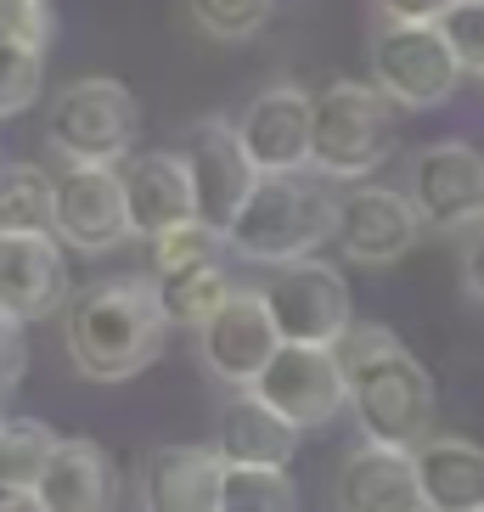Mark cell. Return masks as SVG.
Here are the masks:
<instances>
[{"mask_svg":"<svg viewBox=\"0 0 484 512\" xmlns=\"http://www.w3.org/2000/svg\"><path fill=\"white\" fill-rule=\"evenodd\" d=\"M226 248H231L226 231L197 214V220L169 226L164 237H152V271L169 276V271H186V265H203V259H226Z\"/></svg>","mask_w":484,"mask_h":512,"instance_id":"26","label":"cell"},{"mask_svg":"<svg viewBox=\"0 0 484 512\" xmlns=\"http://www.w3.org/2000/svg\"><path fill=\"white\" fill-rule=\"evenodd\" d=\"M299 434L304 428H293L259 389H237L226 400V411H220L214 451L231 467H288L293 451H299Z\"/></svg>","mask_w":484,"mask_h":512,"instance_id":"18","label":"cell"},{"mask_svg":"<svg viewBox=\"0 0 484 512\" xmlns=\"http://www.w3.org/2000/svg\"><path fill=\"white\" fill-rule=\"evenodd\" d=\"M0 237H57V181L40 164L0 169Z\"/></svg>","mask_w":484,"mask_h":512,"instance_id":"23","label":"cell"},{"mask_svg":"<svg viewBox=\"0 0 484 512\" xmlns=\"http://www.w3.org/2000/svg\"><path fill=\"white\" fill-rule=\"evenodd\" d=\"M372 79L389 91L394 107H445L462 85V62L439 23H383L372 40Z\"/></svg>","mask_w":484,"mask_h":512,"instance_id":"6","label":"cell"},{"mask_svg":"<svg viewBox=\"0 0 484 512\" xmlns=\"http://www.w3.org/2000/svg\"><path fill=\"white\" fill-rule=\"evenodd\" d=\"M451 6L456 0H378V12L389 17V23H439Z\"/></svg>","mask_w":484,"mask_h":512,"instance_id":"32","label":"cell"},{"mask_svg":"<svg viewBox=\"0 0 484 512\" xmlns=\"http://www.w3.org/2000/svg\"><path fill=\"white\" fill-rule=\"evenodd\" d=\"M40 91H46V51L0 40V119L29 113L40 102Z\"/></svg>","mask_w":484,"mask_h":512,"instance_id":"27","label":"cell"},{"mask_svg":"<svg viewBox=\"0 0 484 512\" xmlns=\"http://www.w3.org/2000/svg\"><path fill=\"white\" fill-rule=\"evenodd\" d=\"M29 372V338H23V316L0 310V394L17 389Z\"/></svg>","mask_w":484,"mask_h":512,"instance_id":"31","label":"cell"},{"mask_svg":"<svg viewBox=\"0 0 484 512\" xmlns=\"http://www.w3.org/2000/svg\"><path fill=\"white\" fill-rule=\"evenodd\" d=\"M333 349L349 372V406L361 417V434L389 445H423L434 411V383L423 361L378 321H355Z\"/></svg>","mask_w":484,"mask_h":512,"instance_id":"2","label":"cell"},{"mask_svg":"<svg viewBox=\"0 0 484 512\" xmlns=\"http://www.w3.org/2000/svg\"><path fill=\"white\" fill-rule=\"evenodd\" d=\"M276 0H192L197 29L214 34V40H248L271 23Z\"/></svg>","mask_w":484,"mask_h":512,"instance_id":"28","label":"cell"},{"mask_svg":"<svg viewBox=\"0 0 484 512\" xmlns=\"http://www.w3.org/2000/svg\"><path fill=\"white\" fill-rule=\"evenodd\" d=\"M411 203L428 231L484 226V152L468 141H428L411 158Z\"/></svg>","mask_w":484,"mask_h":512,"instance_id":"9","label":"cell"},{"mask_svg":"<svg viewBox=\"0 0 484 512\" xmlns=\"http://www.w3.org/2000/svg\"><path fill=\"white\" fill-rule=\"evenodd\" d=\"M46 512H107L113 507V462L96 439H62L34 484Z\"/></svg>","mask_w":484,"mask_h":512,"instance_id":"20","label":"cell"},{"mask_svg":"<svg viewBox=\"0 0 484 512\" xmlns=\"http://www.w3.org/2000/svg\"><path fill=\"white\" fill-rule=\"evenodd\" d=\"M141 136V107L130 85L107 74H85L62 85L46 119V141L68 164H124Z\"/></svg>","mask_w":484,"mask_h":512,"instance_id":"5","label":"cell"},{"mask_svg":"<svg viewBox=\"0 0 484 512\" xmlns=\"http://www.w3.org/2000/svg\"><path fill=\"white\" fill-rule=\"evenodd\" d=\"M439 29H445V40H451L462 74L484 79V0H456L451 12L439 17Z\"/></svg>","mask_w":484,"mask_h":512,"instance_id":"29","label":"cell"},{"mask_svg":"<svg viewBox=\"0 0 484 512\" xmlns=\"http://www.w3.org/2000/svg\"><path fill=\"white\" fill-rule=\"evenodd\" d=\"M231 293H237V282H231L226 259H203V265H186V271L158 276V299H164L169 327H186V332L209 327V321L226 310Z\"/></svg>","mask_w":484,"mask_h":512,"instance_id":"22","label":"cell"},{"mask_svg":"<svg viewBox=\"0 0 484 512\" xmlns=\"http://www.w3.org/2000/svg\"><path fill=\"white\" fill-rule=\"evenodd\" d=\"M57 237L79 254H107L130 226V197H124V169L119 164H68L57 175Z\"/></svg>","mask_w":484,"mask_h":512,"instance_id":"11","label":"cell"},{"mask_svg":"<svg viewBox=\"0 0 484 512\" xmlns=\"http://www.w3.org/2000/svg\"><path fill=\"white\" fill-rule=\"evenodd\" d=\"M462 282H468V293L484 304V226L473 231V242H468V265H462Z\"/></svg>","mask_w":484,"mask_h":512,"instance_id":"33","label":"cell"},{"mask_svg":"<svg viewBox=\"0 0 484 512\" xmlns=\"http://www.w3.org/2000/svg\"><path fill=\"white\" fill-rule=\"evenodd\" d=\"M226 456L214 445H152L141 462V512H220Z\"/></svg>","mask_w":484,"mask_h":512,"instance_id":"16","label":"cell"},{"mask_svg":"<svg viewBox=\"0 0 484 512\" xmlns=\"http://www.w3.org/2000/svg\"><path fill=\"white\" fill-rule=\"evenodd\" d=\"M57 445H62V439L51 434L46 422L6 417V422H0V484H23V490H34Z\"/></svg>","mask_w":484,"mask_h":512,"instance_id":"25","label":"cell"},{"mask_svg":"<svg viewBox=\"0 0 484 512\" xmlns=\"http://www.w3.org/2000/svg\"><path fill=\"white\" fill-rule=\"evenodd\" d=\"M265 304H271L282 344H327L333 349L349 327H355V304H349V282L338 265L327 259H293L276 265V276L265 282Z\"/></svg>","mask_w":484,"mask_h":512,"instance_id":"7","label":"cell"},{"mask_svg":"<svg viewBox=\"0 0 484 512\" xmlns=\"http://www.w3.org/2000/svg\"><path fill=\"white\" fill-rule=\"evenodd\" d=\"M220 512H299V484L288 467H231L220 484Z\"/></svg>","mask_w":484,"mask_h":512,"instance_id":"24","label":"cell"},{"mask_svg":"<svg viewBox=\"0 0 484 512\" xmlns=\"http://www.w3.org/2000/svg\"><path fill=\"white\" fill-rule=\"evenodd\" d=\"M338 237V197L327 175L293 169V175H265L248 209L231 226V254L254 265H293L310 259L321 242Z\"/></svg>","mask_w":484,"mask_h":512,"instance_id":"3","label":"cell"},{"mask_svg":"<svg viewBox=\"0 0 484 512\" xmlns=\"http://www.w3.org/2000/svg\"><path fill=\"white\" fill-rule=\"evenodd\" d=\"M423 237V214L411 203V192H394V186H372L355 181L338 197V248L355 265H394L406 259Z\"/></svg>","mask_w":484,"mask_h":512,"instance_id":"13","label":"cell"},{"mask_svg":"<svg viewBox=\"0 0 484 512\" xmlns=\"http://www.w3.org/2000/svg\"><path fill=\"white\" fill-rule=\"evenodd\" d=\"M293 428H327L349 406V372L327 344H282L254 383Z\"/></svg>","mask_w":484,"mask_h":512,"instance_id":"10","label":"cell"},{"mask_svg":"<svg viewBox=\"0 0 484 512\" xmlns=\"http://www.w3.org/2000/svg\"><path fill=\"white\" fill-rule=\"evenodd\" d=\"M62 237H0V310L23 321L51 316L68 293Z\"/></svg>","mask_w":484,"mask_h":512,"instance_id":"19","label":"cell"},{"mask_svg":"<svg viewBox=\"0 0 484 512\" xmlns=\"http://www.w3.org/2000/svg\"><path fill=\"white\" fill-rule=\"evenodd\" d=\"M164 299L147 276H113V282L79 287L62 310V344L79 377L91 383H124L147 372L164 349Z\"/></svg>","mask_w":484,"mask_h":512,"instance_id":"1","label":"cell"},{"mask_svg":"<svg viewBox=\"0 0 484 512\" xmlns=\"http://www.w3.org/2000/svg\"><path fill=\"white\" fill-rule=\"evenodd\" d=\"M186 164H192V186H197V214L231 237L237 214L248 209V197L265 181V169L254 164V152L242 141V124L203 119L186 141Z\"/></svg>","mask_w":484,"mask_h":512,"instance_id":"8","label":"cell"},{"mask_svg":"<svg viewBox=\"0 0 484 512\" xmlns=\"http://www.w3.org/2000/svg\"><path fill=\"white\" fill-rule=\"evenodd\" d=\"M242 141L254 152V164L265 175H293V169H310V152H316V96L282 79V85H265L254 102L242 107Z\"/></svg>","mask_w":484,"mask_h":512,"instance_id":"14","label":"cell"},{"mask_svg":"<svg viewBox=\"0 0 484 512\" xmlns=\"http://www.w3.org/2000/svg\"><path fill=\"white\" fill-rule=\"evenodd\" d=\"M0 422H6V406H0Z\"/></svg>","mask_w":484,"mask_h":512,"instance_id":"35","label":"cell"},{"mask_svg":"<svg viewBox=\"0 0 484 512\" xmlns=\"http://www.w3.org/2000/svg\"><path fill=\"white\" fill-rule=\"evenodd\" d=\"M428 512H484V445L462 434H434L417 445Z\"/></svg>","mask_w":484,"mask_h":512,"instance_id":"21","label":"cell"},{"mask_svg":"<svg viewBox=\"0 0 484 512\" xmlns=\"http://www.w3.org/2000/svg\"><path fill=\"white\" fill-rule=\"evenodd\" d=\"M0 40H17V46H40L51 40V12L46 0H0Z\"/></svg>","mask_w":484,"mask_h":512,"instance_id":"30","label":"cell"},{"mask_svg":"<svg viewBox=\"0 0 484 512\" xmlns=\"http://www.w3.org/2000/svg\"><path fill=\"white\" fill-rule=\"evenodd\" d=\"M394 152V102L378 79H333L316 91V152L310 169L327 181H366Z\"/></svg>","mask_w":484,"mask_h":512,"instance_id":"4","label":"cell"},{"mask_svg":"<svg viewBox=\"0 0 484 512\" xmlns=\"http://www.w3.org/2000/svg\"><path fill=\"white\" fill-rule=\"evenodd\" d=\"M338 512H428L417 445L361 439L338 467Z\"/></svg>","mask_w":484,"mask_h":512,"instance_id":"15","label":"cell"},{"mask_svg":"<svg viewBox=\"0 0 484 512\" xmlns=\"http://www.w3.org/2000/svg\"><path fill=\"white\" fill-rule=\"evenodd\" d=\"M0 512H46V507H40V496L23 490V484H0Z\"/></svg>","mask_w":484,"mask_h":512,"instance_id":"34","label":"cell"},{"mask_svg":"<svg viewBox=\"0 0 484 512\" xmlns=\"http://www.w3.org/2000/svg\"><path fill=\"white\" fill-rule=\"evenodd\" d=\"M197 349H203V366H209L220 383L254 389L259 372H265L271 355L282 349V327H276L271 304H265V287H237L226 299V310L197 332Z\"/></svg>","mask_w":484,"mask_h":512,"instance_id":"12","label":"cell"},{"mask_svg":"<svg viewBox=\"0 0 484 512\" xmlns=\"http://www.w3.org/2000/svg\"><path fill=\"white\" fill-rule=\"evenodd\" d=\"M124 197H130V226L136 237H164L169 226L197 220V186L186 152H130L124 158Z\"/></svg>","mask_w":484,"mask_h":512,"instance_id":"17","label":"cell"}]
</instances>
